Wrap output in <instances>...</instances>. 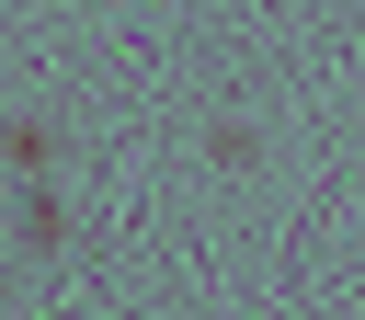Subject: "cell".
Masks as SVG:
<instances>
[{
	"label": "cell",
	"mask_w": 365,
	"mask_h": 320,
	"mask_svg": "<svg viewBox=\"0 0 365 320\" xmlns=\"http://www.w3.org/2000/svg\"><path fill=\"white\" fill-rule=\"evenodd\" d=\"M46 149H57L46 126H11V137H0V160H11V171H46Z\"/></svg>",
	"instance_id": "1"
}]
</instances>
